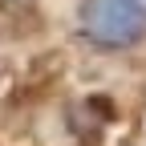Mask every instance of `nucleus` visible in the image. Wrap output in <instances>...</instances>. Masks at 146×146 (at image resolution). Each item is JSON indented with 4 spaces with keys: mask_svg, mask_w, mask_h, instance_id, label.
I'll use <instances>...</instances> for the list:
<instances>
[{
    "mask_svg": "<svg viewBox=\"0 0 146 146\" xmlns=\"http://www.w3.org/2000/svg\"><path fill=\"white\" fill-rule=\"evenodd\" d=\"M77 33L102 53H126L146 41V12L130 0H81Z\"/></svg>",
    "mask_w": 146,
    "mask_h": 146,
    "instance_id": "f257e3e1",
    "label": "nucleus"
},
{
    "mask_svg": "<svg viewBox=\"0 0 146 146\" xmlns=\"http://www.w3.org/2000/svg\"><path fill=\"white\" fill-rule=\"evenodd\" d=\"M8 8H25V4H33V0H4Z\"/></svg>",
    "mask_w": 146,
    "mask_h": 146,
    "instance_id": "f03ea898",
    "label": "nucleus"
},
{
    "mask_svg": "<svg viewBox=\"0 0 146 146\" xmlns=\"http://www.w3.org/2000/svg\"><path fill=\"white\" fill-rule=\"evenodd\" d=\"M130 4H134V8H138V12H146V0H130Z\"/></svg>",
    "mask_w": 146,
    "mask_h": 146,
    "instance_id": "7ed1b4c3",
    "label": "nucleus"
}]
</instances>
